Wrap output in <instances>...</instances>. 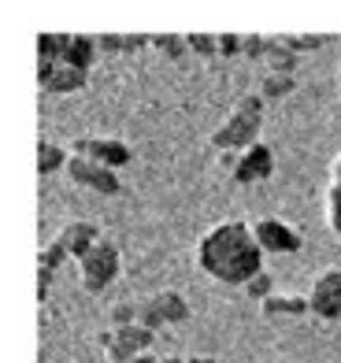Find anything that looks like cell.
I'll list each match as a JSON object with an SVG mask.
<instances>
[{
  "label": "cell",
  "mask_w": 341,
  "mask_h": 363,
  "mask_svg": "<svg viewBox=\"0 0 341 363\" xmlns=\"http://www.w3.org/2000/svg\"><path fill=\"white\" fill-rule=\"evenodd\" d=\"M130 363H160L152 352H141V356H134V359H130Z\"/></svg>",
  "instance_id": "cell-31"
},
{
  "label": "cell",
  "mask_w": 341,
  "mask_h": 363,
  "mask_svg": "<svg viewBox=\"0 0 341 363\" xmlns=\"http://www.w3.org/2000/svg\"><path fill=\"white\" fill-rule=\"evenodd\" d=\"M101 52H126V34H101L96 38Z\"/></svg>",
  "instance_id": "cell-28"
},
{
  "label": "cell",
  "mask_w": 341,
  "mask_h": 363,
  "mask_svg": "<svg viewBox=\"0 0 341 363\" xmlns=\"http://www.w3.org/2000/svg\"><path fill=\"white\" fill-rule=\"evenodd\" d=\"M71 156H82V160H93V163H104V167H126L130 163V145H123L119 138H96V134H86L71 145Z\"/></svg>",
  "instance_id": "cell-8"
},
{
  "label": "cell",
  "mask_w": 341,
  "mask_h": 363,
  "mask_svg": "<svg viewBox=\"0 0 341 363\" xmlns=\"http://www.w3.org/2000/svg\"><path fill=\"white\" fill-rule=\"evenodd\" d=\"M67 148H60L56 141H38V171L41 174H56V171H67Z\"/></svg>",
  "instance_id": "cell-15"
},
{
  "label": "cell",
  "mask_w": 341,
  "mask_h": 363,
  "mask_svg": "<svg viewBox=\"0 0 341 363\" xmlns=\"http://www.w3.org/2000/svg\"><path fill=\"white\" fill-rule=\"evenodd\" d=\"M186 363H223V359H216V356H189Z\"/></svg>",
  "instance_id": "cell-32"
},
{
  "label": "cell",
  "mask_w": 341,
  "mask_h": 363,
  "mask_svg": "<svg viewBox=\"0 0 341 363\" xmlns=\"http://www.w3.org/2000/svg\"><path fill=\"white\" fill-rule=\"evenodd\" d=\"M160 363H186V359H178V356H160Z\"/></svg>",
  "instance_id": "cell-33"
},
{
  "label": "cell",
  "mask_w": 341,
  "mask_h": 363,
  "mask_svg": "<svg viewBox=\"0 0 341 363\" xmlns=\"http://www.w3.org/2000/svg\"><path fill=\"white\" fill-rule=\"evenodd\" d=\"M101 345L108 349V359L111 363H130L134 356L141 352H152V345H156V334L149 326H123V330H108V334H101Z\"/></svg>",
  "instance_id": "cell-4"
},
{
  "label": "cell",
  "mask_w": 341,
  "mask_h": 363,
  "mask_svg": "<svg viewBox=\"0 0 341 363\" xmlns=\"http://www.w3.org/2000/svg\"><path fill=\"white\" fill-rule=\"evenodd\" d=\"M78 267H82V286L89 293H101L104 286L116 282V274H119V249L111 241H101L96 249H89L78 259Z\"/></svg>",
  "instance_id": "cell-5"
},
{
  "label": "cell",
  "mask_w": 341,
  "mask_h": 363,
  "mask_svg": "<svg viewBox=\"0 0 341 363\" xmlns=\"http://www.w3.org/2000/svg\"><path fill=\"white\" fill-rule=\"evenodd\" d=\"M186 319H189V304H186V296L174 293V289L149 296V301L141 304V315H138V323L149 326L152 334H160V330L171 326V323H186Z\"/></svg>",
  "instance_id": "cell-6"
},
{
  "label": "cell",
  "mask_w": 341,
  "mask_h": 363,
  "mask_svg": "<svg viewBox=\"0 0 341 363\" xmlns=\"http://www.w3.org/2000/svg\"><path fill=\"white\" fill-rule=\"evenodd\" d=\"M264 96L259 93H249L241 96V101L234 104L230 119H226L216 134H212V145L219 148V152H245L249 145L259 141V126H264Z\"/></svg>",
  "instance_id": "cell-2"
},
{
  "label": "cell",
  "mask_w": 341,
  "mask_h": 363,
  "mask_svg": "<svg viewBox=\"0 0 341 363\" xmlns=\"http://www.w3.org/2000/svg\"><path fill=\"white\" fill-rule=\"evenodd\" d=\"M52 271H45V267H38V301H45L48 296V289H52Z\"/></svg>",
  "instance_id": "cell-29"
},
{
  "label": "cell",
  "mask_w": 341,
  "mask_h": 363,
  "mask_svg": "<svg viewBox=\"0 0 341 363\" xmlns=\"http://www.w3.org/2000/svg\"><path fill=\"white\" fill-rule=\"evenodd\" d=\"M197 267L226 286H249L264 271V252L252 238V223L223 219L197 241Z\"/></svg>",
  "instance_id": "cell-1"
},
{
  "label": "cell",
  "mask_w": 341,
  "mask_h": 363,
  "mask_svg": "<svg viewBox=\"0 0 341 363\" xmlns=\"http://www.w3.org/2000/svg\"><path fill=\"white\" fill-rule=\"evenodd\" d=\"M96 38H89V34H71V45H67V52H63V63L67 67H74V71H86L89 74V67L96 63Z\"/></svg>",
  "instance_id": "cell-14"
},
{
  "label": "cell",
  "mask_w": 341,
  "mask_h": 363,
  "mask_svg": "<svg viewBox=\"0 0 341 363\" xmlns=\"http://www.w3.org/2000/svg\"><path fill=\"white\" fill-rule=\"evenodd\" d=\"M294 89H297L294 74H267L264 86H259V96H264V101H282V96H289Z\"/></svg>",
  "instance_id": "cell-18"
},
{
  "label": "cell",
  "mask_w": 341,
  "mask_h": 363,
  "mask_svg": "<svg viewBox=\"0 0 341 363\" xmlns=\"http://www.w3.org/2000/svg\"><path fill=\"white\" fill-rule=\"evenodd\" d=\"M186 45H189V52H197V56H216L219 52L216 34H186Z\"/></svg>",
  "instance_id": "cell-23"
},
{
  "label": "cell",
  "mask_w": 341,
  "mask_h": 363,
  "mask_svg": "<svg viewBox=\"0 0 341 363\" xmlns=\"http://www.w3.org/2000/svg\"><path fill=\"white\" fill-rule=\"evenodd\" d=\"M63 259H67V249H63L60 241H48L45 249L38 252V267H45V271H52V274H56V271L63 267Z\"/></svg>",
  "instance_id": "cell-19"
},
{
  "label": "cell",
  "mask_w": 341,
  "mask_h": 363,
  "mask_svg": "<svg viewBox=\"0 0 341 363\" xmlns=\"http://www.w3.org/2000/svg\"><path fill=\"white\" fill-rule=\"evenodd\" d=\"M63 249H67V256H74V259H82L89 249H96L104 238H101V230H96L93 223H86V219H74V223H67L60 230V238H56Z\"/></svg>",
  "instance_id": "cell-12"
},
{
  "label": "cell",
  "mask_w": 341,
  "mask_h": 363,
  "mask_svg": "<svg viewBox=\"0 0 341 363\" xmlns=\"http://www.w3.org/2000/svg\"><path fill=\"white\" fill-rule=\"evenodd\" d=\"M327 223H330V230L341 238V189H327Z\"/></svg>",
  "instance_id": "cell-24"
},
{
  "label": "cell",
  "mask_w": 341,
  "mask_h": 363,
  "mask_svg": "<svg viewBox=\"0 0 341 363\" xmlns=\"http://www.w3.org/2000/svg\"><path fill=\"white\" fill-rule=\"evenodd\" d=\"M219 56H245V38L241 34H219Z\"/></svg>",
  "instance_id": "cell-25"
},
{
  "label": "cell",
  "mask_w": 341,
  "mask_h": 363,
  "mask_svg": "<svg viewBox=\"0 0 341 363\" xmlns=\"http://www.w3.org/2000/svg\"><path fill=\"white\" fill-rule=\"evenodd\" d=\"M330 186H334V189H341V152L330 160Z\"/></svg>",
  "instance_id": "cell-30"
},
{
  "label": "cell",
  "mask_w": 341,
  "mask_h": 363,
  "mask_svg": "<svg viewBox=\"0 0 341 363\" xmlns=\"http://www.w3.org/2000/svg\"><path fill=\"white\" fill-rule=\"evenodd\" d=\"M67 174L78 182V186H86V189L101 193V196H116V193L123 189L119 174L111 171V167H104V163H93V160H82V156H71Z\"/></svg>",
  "instance_id": "cell-10"
},
{
  "label": "cell",
  "mask_w": 341,
  "mask_h": 363,
  "mask_svg": "<svg viewBox=\"0 0 341 363\" xmlns=\"http://www.w3.org/2000/svg\"><path fill=\"white\" fill-rule=\"evenodd\" d=\"M308 308L323 323L341 319V267H327L315 274L312 289H308Z\"/></svg>",
  "instance_id": "cell-7"
},
{
  "label": "cell",
  "mask_w": 341,
  "mask_h": 363,
  "mask_svg": "<svg viewBox=\"0 0 341 363\" xmlns=\"http://www.w3.org/2000/svg\"><path fill=\"white\" fill-rule=\"evenodd\" d=\"M71 34H38V63H63Z\"/></svg>",
  "instance_id": "cell-16"
},
{
  "label": "cell",
  "mask_w": 341,
  "mask_h": 363,
  "mask_svg": "<svg viewBox=\"0 0 341 363\" xmlns=\"http://www.w3.org/2000/svg\"><path fill=\"white\" fill-rule=\"evenodd\" d=\"M245 289H249V296H256V301H267V296L274 293V282H271V274L259 271V274L252 278V282H249Z\"/></svg>",
  "instance_id": "cell-26"
},
{
  "label": "cell",
  "mask_w": 341,
  "mask_h": 363,
  "mask_svg": "<svg viewBox=\"0 0 341 363\" xmlns=\"http://www.w3.org/2000/svg\"><path fill=\"white\" fill-rule=\"evenodd\" d=\"M152 45L156 48H164V56L167 60H178V56H182L186 52V34H152Z\"/></svg>",
  "instance_id": "cell-20"
},
{
  "label": "cell",
  "mask_w": 341,
  "mask_h": 363,
  "mask_svg": "<svg viewBox=\"0 0 341 363\" xmlns=\"http://www.w3.org/2000/svg\"><path fill=\"white\" fill-rule=\"evenodd\" d=\"M267 63H271V74H294L297 71V52H294V48H286L279 38H271Z\"/></svg>",
  "instance_id": "cell-17"
},
{
  "label": "cell",
  "mask_w": 341,
  "mask_h": 363,
  "mask_svg": "<svg viewBox=\"0 0 341 363\" xmlns=\"http://www.w3.org/2000/svg\"><path fill=\"white\" fill-rule=\"evenodd\" d=\"M267 45H271V38L249 34V38H245V56H249V60H259V56L267 60Z\"/></svg>",
  "instance_id": "cell-27"
},
{
  "label": "cell",
  "mask_w": 341,
  "mask_h": 363,
  "mask_svg": "<svg viewBox=\"0 0 341 363\" xmlns=\"http://www.w3.org/2000/svg\"><path fill=\"white\" fill-rule=\"evenodd\" d=\"M279 41H282L286 48H294V52L301 56L304 48H308V52H312V48H319V45L327 41V38H323V34H282Z\"/></svg>",
  "instance_id": "cell-21"
},
{
  "label": "cell",
  "mask_w": 341,
  "mask_h": 363,
  "mask_svg": "<svg viewBox=\"0 0 341 363\" xmlns=\"http://www.w3.org/2000/svg\"><path fill=\"white\" fill-rule=\"evenodd\" d=\"M108 315H111V326H116V330H123V326H134L138 323V315H141V304H116V308H111L108 311Z\"/></svg>",
  "instance_id": "cell-22"
},
{
  "label": "cell",
  "mask_w": 341,
  "mask_h": 363,
  "mask_svg": "<svg viewBox=\"0 0 341 363\" xmlns=\"http://www.w3.org/2000/svg\"><path fill=\"white\" fill-rule=\"evenodd\" d=\"M252 238L259 245V252L264 256H294L301 252V234H297V226H289L286 219H274V216H264V219H256L252 223Z\"/></svg>",
  "instance_id": "cell-3"
},
{
  "label": "cell",
  "mask_w": 341,
  "mask_h": 363,
  "mask_svg": "<svg viewBox=\"0 0 341 363\" xmlns=\"http://www.w3.org/2000/svg\"><path fill=\"white\" fill-rule=\"evenodd\" d=\"M274 174V152L267 141L249 145L245 152H237L234 160V182L237 186H252V182H267Z\"/></svg>",
  "instance_id": "cell-9"
},
{
  "label": "cell",
  "mask_w": 341,
  "mask_h": 363,
  "mask_svg": "<svg viewBox=\"0 0 341 363\" xmlns=\"http://www.w3.org/2000/svg\"><path fill=\"white\" fill-rule=\"evenodd\" d=\"M259 311L267 319H279V315H308V296H297V293H279L274 289L267 301H259Z\"/></svg>",
  "instance_id": "cell-13"
},
{
  "label": "cell",
  "mask_w": 341,
  "mask_h": 363,
  "mask_svg": "<svg viewBox=\"0 0 341 363\" xmlns=\"http://www.w3.org/2000/svg\"><path fill=\"white\" fill-rule=\"evenodd\" d=\"M38 86L52 96L78 93L86 86V71H74L67 63H38Z\"/></svg>",
  "instance_id": "cell-11"
}]
</instances>
